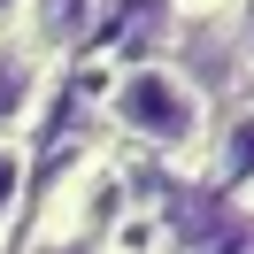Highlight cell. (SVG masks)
I'll return each mask as SVG.
<instances>
[{"label":"cell","instance_id":"obj_3","mask_svg":"<svg viewBox=\"0 0 254 254\" xmlns=\"http://www.w3.org/2000/svg\"><path fill=\"white\" fill-rule=\"evenodd\" d=\"M216 177L231 192H254V100L223 116V131H216Z\"/></svg>","mask_w":254,"mask_h":254},{"label":"cell","instance_id":"obj_5","mask_svg":"<svg viewBox=\"0 0 254 254\" xmlns=\"http://www.w3.org/2000/svg\"><path fill=\"white\" fill-rule=\"evenodd\" d=\"M31 254H93V247H85V239H39Z\"/></svg>","mask_w":254,"mask_h":254},{"label":"cell","instance_id":"obj_7","mask_svg":"<svg viewBox=\"0 0 254 254\" xmlns=\"http://www.w3.org/2000/svg\"><path fill=\"white\" fill-rule=\"evenodd\" d=\"M16 8H23V0H0V16H16Z\"/></svg>","mask_w":254,"mask_h":254},{"label":"cell","instance_id":"obj_2","mask_svg":"<svg viewBox=\"0 0 254 254\" xmlns=\"http://www.w3.org/2000/svg\"><path fill=\"white\" fill-rule=\"evenodd\" d=\"M39 93H47V62H39V47L0 39V139L23 131V124L39 116Z\"/></svg>","mask_w":254,"mask_h":254},{"label":"cell","instance_id":"obj_6","mask_svg":"<svg viewBox=\"0 0 254 254\" xmlns=\"http://www.w3.org/2000/svg\"><path fill=\"white\" fill-rule=\"evenodd\" d=\"M239 47L254 54V0H239Z\"/></svg>","mask_w":254,"mask_h":254},{"label":"cell","instance_id":"obj_4","mask_svg":"<svg viewBox=\"0 0 254 254\" xmlns=\"http://www.w3.org/2000/svg\"><path fill=\"white\" fill-rule=\"evenodd\" d=\"M23 177H31L23 146H16V139H0V223L16 216V200H23Z\"/></svg>","mask_w":254,"mask_h":254},{"label":"cell","instance_id":"obj_1","mask_svg":"<svg viewBox=\"0 0 254 254\" xmlns=\"http://www.w3.org/2000/svg\"><path fill=\"white\" fill-rule=\"evenodd\" d=\"M108 116L131 131V139H146V146H192V139L208 131L200 85H192L185 69H170V62L124 69V77H116V93H108Z\"/></svg>","mask_w":254,"mask_h":254}]
</instances>
